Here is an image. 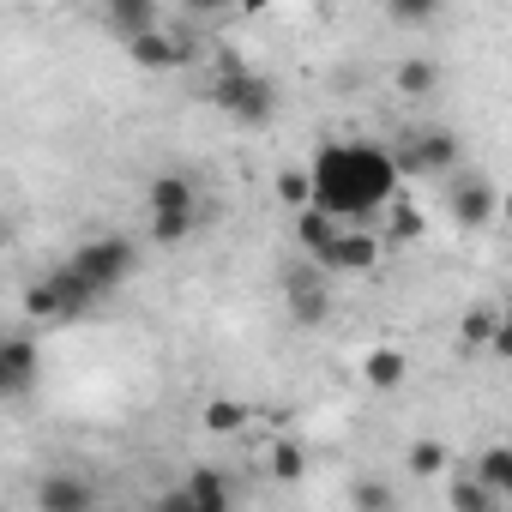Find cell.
<instances>
[{"instance_id":"7a4b0ae2","label":"cell","mask_w":512,"mask_h":512,"mask_svg":"<svg viewBox=\"0 0 512 512\" xmlns=\"http://www.w3.org/2000/svg\"><path fill=\"white\" fill-rule=\"evenodd\" d=\"M103 302V290L67 260V266H55V272H43L31 290H25V314L37 320V326H67V320H79V314H91Z\"/></svg>"},{"instance_id":"9c48e42d","label":"cell","mask_w":512,"mask_h":512,"mask_svg":"<svg viewBox=\"0 0 512 512\" xmlns=\"http://www.w3.org/2000/svg\"><path fill=\"white\" fill-rule=\"evenodd\" d=\"M37 386V338L13 332L7 344H0V392L7 398H25Z\"/></svg>"},{"instance_id":"83f0119b","label":"cell","mask_w":512,"mask_h":512,"mask_svg":"<svg viewBox=\"0 0 512 512\" xmlns=\"http://www.w3.org/2000/svg\"><path fill=\"white\" fill-rule=\"evenodd\" d=\"M386 13H392L398 25H428V19L440 13V0H386Z\"/></svg>"},{"instance_id":"ac0fdd59","label":"cell","mask_w":512,"mask_h":512,"mask_svg":"<svg viewBox=\"0 0 512 512\" xmlns=\"http://www.w3.org/2000/svg\"><path fill=\"white\" fill-rule=\"evenodd\" d=\"M404 374H410V362H404V350H368V362H362V380L374 386V392H392V386H404Z\"/></svg>"},{"instance_id":"ffe728a7","label":"cell","mask_w":512,"mask_h":512,"mask_svg":"<svg viewBox=\"0 0 512 512\" xmlns=\"http://www.w3.org/2000/svg\"><path fill=\"white\" fill-rule=\"evenodd\" d=\"M446 464H452V452L440 446V440H410V452H404V470L410 476H446Z\"/></svg>"},{"instance_id":"8992f818","label":"cell","mask_w":512,"mask_h":512,"mask_svg":"<svg viewBox=\"0 0 512 512\" xmlns=\"http://www.w3.org/2000/svg\"><path fill=\"white\" fill-rule=\"evenodd\" d=\"M446 211L458 229H488V223H500V187L488 175H458L446 193Z\"/></svg>"},{"instance_id":"30bf717a","label":"cell","mask_w":512,"mask_h":512,"mask_svg":"<svg viewBox=\"0 0 512 512\" xmlns=\"http://www.w3.org/2000/svg\"><path fill=\"white\" fill-rule=\"evenodd\" d=\"M37 506L43 512H91L97 506V482H85L73 470H55V476L37 482Z\"/></svg>"},{"instance_id":"8fae6325","label":"cell","mask_w":512,"mask_h":512,"mask_svg":"<svg viewBox=\"0 0 512 512\" xmlns=\"http://www.w3.org/2000/svg\"><path fill=\"white\" fill-rule=\"evenodd\" d=\"M127 55L145 67V73H175L181 61H187V43L175 37V31H139V37H127Z\"/></svg>"},{"instance_id":"4fadbf2b","label":"cell","mask_w":512,"mask_h":512,"mask_svg":"<svg viewBox=\"0 0 512 512\" xmlns=\"http://www.w3.org/2000/svg\"><path fill=\"white\" fill-rule=\"evenodd\" d=\"M187 205H199L193 175L163 169V175H151V181H145V211H187Z\"/></svg>"},{"instance_id":"5b68a950","label":"cell","mask_w":512,"mask_h":512,"mask_svg":"<svg viewBox=\"0 0 512 512\" xmlns=\"http://www.w3.org/2000/svg\"><path fill=\"white\" fill-rule=\"evenodd\" d=\"M392 157H398L404 175H452V169H458V139L440 133V127H422V133H410Z\"/></svg>"},{"instance_id":"484cf974","label":"cell","mask_w":512,"mask_h":512,"mask_svg":"<svg viewBox=\"0 0 512 512\" xmlns=\"http://www.w3.org/2000/svg\"><path fill=\"white\" fill-rule=\"evenodd\" d=\"M278 199L296 205V211L314 205V169H284V175H278Z\"/></svg>"},{"instance_id":"e0dca14e","label":"cell","mask_w":512,"mask_h":512,"mask_svg":"<svg viewBox=\"0 0 512 512\" xmlns=\"http://www.w3.org/2000/svg\"><path fill=\"white\" fill-rule=\"evenodd\" d=\"M392 85H398L410 103H422V97H434V91H440V67H434L428 55H410V61H398Z\"/></svg>"},{"instance_id":"1f68e13d","label":"cell","mask_w":512,"mask_h":512,"mask_svg":"<svg viewBox=\"0 0 512 512\" xmlns=\"http://www.w3.org/2000/svg\"><path fill=\"white\" fill-rule=\"evenodd\" d=\"M235 7H241V13H266V7H272V0H235Z\"/></svg>"},{"instance_id":"2e32d148","label":"cell","mask_w":512,"mask_h":512,"mask_svg":"<svg viewBox=\"0 0 512 512\" xmlns=\"http://www.w3.org/2000/svg\"><path fill=\"white\" fill-rule=\"evenodd\" d=\"M103 13H109L115 37H139V31H157V0H103Z\"/></svg>"},{"instance_id":"4316f807","label":"cell","mask_w":512,"mask_h":512,"mask_svg":"<svg viewBox=\"0 0 512 512\" xmlns=\"http://www.w3.org/2000/svg\"><path fill=\"white\" fill-rule=\"evenodd\" d=\"M386 217H392V223H386V235H392V241H416V235H422V211H416L410 199H392V205H386Z\"/></svg>"},{"instance_id":"603a6c76","label":"cell","mask_w":512,"mask_h":512,"mask_svg":"<svg viewBox=\"0 0 512 512\" xmlns=\"http://www.w3.org/2000/svg\"><path fill=\"white\" fill-rule=\"evenodd\" d=\"M452 506H464V512H494V506H500V494L470 470V476H458V482H452Z\"/></svg>"},{"instance_id":"6da1fadb","label":"cell","mask_w":512,"mask_h":512,"mask_svg":"<svg viewBox=\"0 0 512 512\" xmlns=\"http://www.w3.org/2000/svg\"><path fill=\"white\" fill-rule=\"evenodd\" d=\"M308 169H314V205L338 211L344 223L386 211L398 199V181H404L398 157L380 151V145H368V139H332V145L314 151Z\"/></svg>"},{"instance_id":"9a60e30c","label":"cell","mask_w":512,"mask_h":512,"mask_svg":"<svg viewBox=\"0 0 512 512\" xmlns=\"http://www.w3.org/2000/svg\"><path fill=\"white\" fill-rule=\"evenodd\" d=\"M145 229H151L157 247H181L199 229V205H187V211H145Z\"/></svg>"},{"instance_id":"ba28073f","label":"cell","mask_w":512,"mask_h":512,"mask_svg":"<svg viewBox=\"0 0 512 512\" xmlns=\"http://www.w3.org/2000/svg\"><path fill=\"white\" fill-rule=\"evenodd\" d=\"M314 266L320 272H344V278H368L380 266V235L362 229V223H344V235L332 241V253H326V260H314Z\"/></svg>"},{"instance_id":"d4e9b609","label":"cell","mask_w":512,"mask_h":512,"mask_svg":"<svg viewBox=\"0 0 512 512\" xmlns=\"http://www.w3.org/2000/svg\"><path fill=\"white\" fill-rule=\"evenodd\" d=\"M392 500H398V488H392V482H380V476H368V482H356V488H350V506H356V512H386Z\"/></svg>"},{"instance_id":"cb8c5ba5","label":"cell","mask_w":512,"mask_h":512,"mask_svg":"<svg viewBox=\"0 0 512 512\" xmlns=\"http://www.w3.org/2000/svg\"><path fill=\"white\" fill-rule=\"evenodd\" d=\"M278 482H296L302 470H308V452L296 446V440H272V464H266Z\"/></svg>"},{"instance_id":"5bb4252c","label":"cell","mask_w":512,"mask_h":512,"mask_svg":"<svg viewBox=\"0 0 512 512\" xmlns=\"http://www.w3.org/2000/svg\"><path fill=\"white\" fill-rule=\"evenodd\" d=\"M500 320H506V308H494V302H470V308H464V320H458V338H464V350H494V332H500Z\"/></svg>"},{"instance_id":"7402d4cb","label":"cell","mask_w":512,"mask_h":512,"mask_svg":"<svg viewBox=\"0 0 512 512\" xmlns=\"http://www.w3.org/2000/svg\"><path fill=\"white\" fill-rule=\"evenodd\" d=\"M199 422H205V434H241V428H247V404H235V398H211V404L199 410Z\"/></svg>"},{"instance_id":"52a82bcc","label":"cell","mask_w":512,"mask_h":512,"mask_svg":"<svg viewBox=\"0 0 512 512\" xmlns=\"http://www.w3.org/2000/svg\"><path fill=\"white\" fill-rule=\"evenodd\" d=\"M284 302H290V320H296L302 332L326 326V314H332V296H326V278H320V266H314V260L284 272Z\"/></svg>"},{"instance_id":"3957f363","label":"cell","mask_w":512,"mask_h":512,"mask_svg":"<svg viewBox=\"0 0 512 512\" xmlns=\"http://www.w3.org/2000/svg\"><path fill=\"white\" fill-rule=\"evenodd\" d=\"M211 103H217L235 127H266V121L278 115V91H272V79H260L253 67H241V61H223V67H217V79H211Z\"/></svg>"},{"instance_id":"f1b7e54d","label":"cell","mask_w":512,"mask_h":512,"mask_svg":"<svg viewBox=\"0 0 512 512\" xmlns=\"http://www.w3.org/2000/svg\"><path fill=\"white\" fill-rule=\"evenodd\" d=\"M494 356H500V362H512V314H506V320H500V332H494Z\"/></svg>"},{"instance_id":"277c9868","label":"cell","mask_w":512,"mask_h":512,"mask_svg":"<svg viewBox=\"0 0 512 512\" xmlns=\"http://www.w3.org/2000/svg\"><path fill=\"white\" fill-rule=\"evenodd\" d=\"M73 266L109 296V290H121L127 278H133V266H139V253H133V241L127 235H97V241H85L79 253H73Z\"/></svg>"},{"instance_id":"f546056e","label":"cell","mask_w":512,"mask_h":512,"mask_svg":"<svg viewBox=\"0 0 512 512\" xmlns=\"http://www.w3.org/2000/svg\"><path fill=\"white\" fill-rule=\"evenodd\" d=\"M193 13H217V7H229V0H187Z\"/></svg>"},{"instance_id":"4dcf8cb0","label":"cell","mask_w":512,"mask_h":512,"mask_svg":"<svg viewBox=\"0 0 512 512\" xmlns=\"http://www.w3.org/2000/svg\"><path fill=\"white\" fill-rule=\"evenodd\" d=\"M500 223H506V229H512V187H506V193H500Z\"/></svg>"},{"instance_id":"7c38bea8","label":"cell","mask_w":512,"mask_h":512,"mask_svg":"<svg viewBox=\"0 0 512 512\" xmlns=\"http://www.w3.org/2000/svg\"><path fill=\"white\" fill-rule=\"evenodd\" d=\"M338 235H344V217L338 211H326V205H302L296 211V241H302L308 260H326Z\"/></svg>"},{"instance_id":"d6986e66","label":"cell","mask_w":512,"mask_h":512,"mask_svg":"<svg viewBox=\"0 0 512 512\" xmlns=\"http://www.w3.org/2000/svg\"><path fill=\"white\" fill-rule=\"evenodd\" d=\"M187 500H193L199 512H223V506L235 500V488H229L217 470H193V476H187Z\"/></svg>"},{"instance_id":"44dd1931","label":"cell","mask_w":512,"mask_h":512,"mask_svg":"<svg viewBox=\"0 0 512 512\" xmlns=\"http://www.w3.org/2000/svg\"><path fill=\"white\" fill-rule=\"evenodd\" d=\"M476 476H482L500 500H512V446H488V452L476 458Z\"/></svg>"}]
</instances>
